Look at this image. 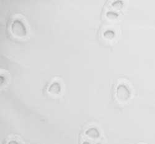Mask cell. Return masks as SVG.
<instances>
[{"mask_svg":"<svg viewBox=\"0 0 155 144\" xmlns=\"http://www.w3.org/2000/svg\"><path fill=\"white\" fill-rule=\"evenodd\" d=\"M123 2L122 1H119V0H117V1H115L112 3V6L116 9H120L123 7Z\"/></svg>","mask_w":155,"mask_h":144,"instance_id":"obj_6","label":"cell"},{"mask_svg":"<svg viewBox=\"0 0 155 144\" xmlns=\"http://www.w3.org/2000/svg\"><path fill=\"white\" fill-rule=\"evenodd\" d=\"M99 144H101V143H99Z\"/></svg>","mask_w":155,"mask_h":144,"instance_id":"obj_10","label":"cell"},{"mask_svg":"<svg viewBox=\"0 0 155 144\" xmlns=\"http://www.w3.org/2000/svg\"><path fill=\"white\" fill-rule=\"evenodd\" d=\"M86 135L89 137L93 139H96L99 137L100 133L99 130L95 127L89 128L85 133Z\"/></svg>","mask_w":155,"mask_h":144,"instance_id":"obj_4","label":"cell"},{"mask_svg":"<svg viewBox=\"0 0 155 144\" xmlns=\"http://www.w3.org/2000/svg\"><path fill=\"white\" fill-rule=\"evenodd\" d=\"M103 36L106 39L111 40V39L114 38V37H115V33L112 30H107L103 34Z\"/></svg>","mask_w":155,"mask_h":144,"instance_id":"obj_5","label":"cell"},{"mask_svg":"<svg viewBox=\"0 0 155 144\" xmlns=\"http://www.w3.org/2000/svg\"><path fill=\"white\" fill-rule=\"evenodd\" d=\"M106 17L109 19H115L118 18V14L116 12L109 11L106 12Z\"/></svg>","mask_w":155,"mask_h":144,"instance_id":"obj_7","label":"cell"},{"mask_svg":"<svg viewBox=\"0 0 155 144\" xmlns=\"http://www.w3.org/2000/svg\"><path fill=\"white\" fill-rule=\"evenodd\" d=\"M116 96L120 102H125L130 97V90L125 85L120 84L117 88Z\"/></svg>","mask_w":155,"mask_h":144,"instance_id":"obj_2","label":"cell"},{"mask_svg":"<svg viewBox=\"0 0 155 144\" xmlns=\"http://www.w3.org/2000/svg\"><path fill=\"white\" fill-rule=\"evenodd\" d=\"M61 90V87L60 84L58 82H54L51 84L48 87V91L50 94L52 95H57L60 93Z\"/></svg>","mask_w":155,"mask_h":144,"instance_id":"obj_3","label":"cell"},{"mask_svg":"<svg viewBox=\"0 0 155 144\" xmlns=\"http://www.w3.org/2000/svg\"><path fill=\"white\" fill-rule=\"evenodd\" d=\"M83 144H90L89 142H83Z\"/></svg>","mask_w":155,"mask_h":144,"instance_id":"obj_9","label":"cell"},{"mask_svg":"<svg viewBox=\"0 0 155 144\" xmlns=\"http://www.w3.org/2000/svg\"><path fill=\"white\" fill-rule=\"evenodd\" d=\"M11 32L18 38H23L27 35V30L24 24L20 20L16 19L12 22L11 26Z\"/></svg>","mask_w":155,"mask_h":144,"instance_id":"obj_1","label":"cell"},{"mask_svg":"<svg viewBox=\"0 0 155 144\" xmlns=\"http://www.w3.org/2000/svg\"><path fill=\"white\" fill-rule=\"evenodd\" d=\"M8 144H19V143L16 140H11V141L9 142Z\"/></svg>","mask_w":155,"mask_h":144,"instance_id":"obj_8","label":"cell"}]
</instances>
